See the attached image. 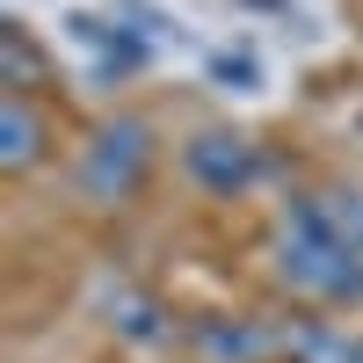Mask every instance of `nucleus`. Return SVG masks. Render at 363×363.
I'll list each match as a JSON object with an SVG mask.
<instances>
[{
  "label": "nucleus",
  "mask_w": 363,
  "mask_h": 363,
  "mask_svg": "<svg viewBox=\"0 0 363 363\" xmlns=\"http://www.w3.org/2000/svg\"><path fill=\"white\" fill-rule=\"evenodd\" d=\"M153 160H160V131L145 124V116L116 109V116H102V124L80 138V153H73V189H80V203L116 211V203H131V196L145 189Z\"/></svg>",
  "instance_id": "f03ea898"
},
{
  "label": "nucleus",
  "mask_w": 363,
  "mask_h": 363,
  "mask_svg": "<svg viewBox=\"0 0 363 363\" xmlns=\"http://www.w3.org/2000/svg\"><path fill=\"white\" fill-rule=\"evenodd\" d=\"M66 37L95 58L102 80H131L145 66V37H153V29H124V15H87V8H73L66 15Z\"/></svg>",
  "instance_id": "20e7f679"
},
{
  "label": "nucleus",
  "mask_w": 363,
  "mask_h": 363,
  "mask_svg": "<svg viewBox=\"0 0 363 363\" xmlns=\"http://www.w3.org/2000/svg\"><path fill=\"white\" fill-rule=\"evenodd\" d=\"M349 363H363V335H356V342H349Z\"/></svg>",
  "instance_id": "f8f14e48"
},
{
  "label": "nucleus",
  "mask_w": 363,
  "mask_h": 363,
  "mask_svg": "<svg viewBox=\"0 0 363 363\" xmlns=\"http://www.w3.org/2000/svg\"><path fill=\"white\" fill-rule=\"evenodd\" d=\"M211 80H218V87H233V95H255V87H262V58L255 51H211Z\"/></svg>",
  "instance_id": "1a4fd4ad"
},
{
  "label": "nucleus",
  "mask_w": 363,
  "mask_h": 363,
  "mask_svg": "<svg viewBox=\"0 0 363 363\" xmlns=\"http://www.w3.org/2000/svg\"><path fill=\"white\" fill-rule=\"evenodd\" d=\"M51 116L37 109V95H0V174H37L51 160Z\"/></svg>",
  "instance_id": "39448f33"
},
{
  "label": "nucleus",
  "mask_w": 363,
  "mask_h": 363,
  "mask_svg": "<svg viewBox=\"0 0 363 363\" xmlns=\"http://www.w3.org/2000/svg\"><path fill=\"white\" fill-rule=\"evenodd\" d=\"M203 363H277V327L269 320H196Z\"/></svg>",
  "instance_id": "0eeeda50"
},
{
  "label": "nucleus",
  "mask_w": 363,
  "mask_h": 363,
  "mask_svg": "<svg viewBox=\"0 0 363 363\" xmlns=\"http://www.w3.org/2000/svg\"><path fill=\"white\" fill-rule=\"evenodd\" d=\"M182 174H189L203 196H247L269 174V153H262V138L240 131V124H196L182 138Z\"/></svg>",
  "instance_id": "7ed1b4c3"
},
{
  "label": "nucleus",
  "mask_w": 363,
  "mask_h": 363,
  "mask_svg": "<svg viewBox=\"0 0 363 363\" xmlns=\"http://www.w3.org/2000/svg\"><path fill=\"white\" fill-rule=\"evenodd\" d=\"M233 8H255V15H291V0H233Z\"/></svg>",
  "instance_id": "9b49d317"
},
{
  "label": "nucleus",
  "mask_w": 363,
  "mask_h": 363,
  "mask_svg": "<svg viewBox=\"0 0 363 363\" xmlns=\"http://www.w3.org/2000/svg\"><path fill=\"white\" fill-rule=\"evenodd\" d=\"M0 87L8 95H37L44 87V51L22 22H0Z\"/></svg>",
  "instance_id": "6e6552de"
},
{
  "label": "nucleus",
  "mask_w": 363,
  "mask_h": 363,
  "mask_svg": "<svg viewBox=\"0 0 363 363\" xmlns=\"http://www.w3.org/2000/svg\"><path fill=\"white\" fill-rule=\"evenodd\" d=\"M102 327H109V335L124 342V349H145V356L174 342V320H167V306H160L153 291H138V284H116V291L102 298Z\"/></svg>",
  "instance_id": "423d86ee"
},
{
  "label": "nucleus",
  "mask_w": 363,
  "mask_h": 363,
  "mask_svg": "<svg viewBox=\"0 0 363 363\" xmlns=\"http://www.w3.org/2000/svg\"><path fill=\"white\" fill-rule=\"evenodd\" d=\"M327 203H335V218H342V233L363 247V189H327Z\"/></svg>",
  "instance_id": "9d476101"
},
{
  "label": "nucleus",
  "mask_w": 363,
  "mask_h": 363,
  "mask_svg": "<svg viewBox=\"0 0 363 363\" xmlns=\"http://www.w3.org/2000/svg\"><path fill=\"white\" fill-rule=\"evenodd\" d=\"M269 269L277 284L313 298V306H363V247L342 233L335 203L320 189H298L277 211V240H269Z\"/></svg>",
  "instance_id": "f257e3e1"
},
{
  "label": "nucleus",
  "mask_w": 363,
  "mask_h": 363,
  "mask_svg": "<svg viewBox=\"0 0 363 363\" xmlns=\"http://www.w3.org/2000/svg\"><path fill=\"white\" fill-rule=\"evenodd\" d=\"M356 138H363V109H356Z\"/></svg>",
  "instance_id": "ddd939ff"
}]
</instances>
